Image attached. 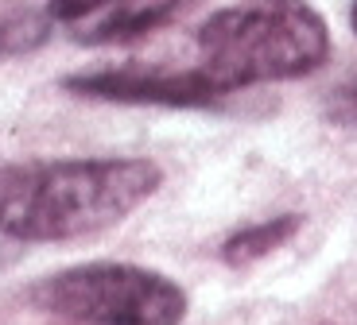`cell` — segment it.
<instances>
[{"label": "cell", "mask_w": 357, "mask_h": 325, "mask_svg": "<svg viewBox=\"0 0 357 325\" xmlns=\"http://www.w3.org/2000/svg\"><path fill=\"white\" fill-rule=\"evenodd\" d=\"M178 4L183 0H113L109 4L113 12L101 16L78 39H86V43H125V39L148 35V31H155L160 24H167L175 16Z\"/></svg>", "instance_id": "5"}, {"label": "cell", "mask_w": 357, "mask_h": 325, "mask_svg": "<svg viewBox=\"0 0 357 325\" xmlns=\"http://www.w3.org/2000/svg\"><path fill=\"white\" fill-rule=\"evenodd\" d=\"M43 314L86 325H178L187 317V290L163 271L136 264H78L47 275L27 290Z\"/></svg>", "instance_id": "3"}, {"label": "cell", "mask_w": 357, "mask_h": 325, "mask_svg": "<svg viewBox=\"0 0 357 325\" xmlns=\"http://www.w3.org/2000/svg\"><path fill=\"white\" fill-rule=\"evenodd\" d=\"M16 255H20V240H12V237H4V232H0V267H8Z\"/></svg>", "instance_id": "10"}, {"label": "cell", "mask_w": 357, "mask_h": 325, "mask_svg": "<svg viewBox=\"0 0 357 325\" xmlns=\"http://www.w3.org/2000/svg\"><path fill=\"white\" fill-rule=\"evenodd\" d=\"M299 225H303L299 213H280V217L257 221V225H249V229L233 232V237L222 244V264L225 267H252V264H260L264 255H272L276 248H284L287 240L299 232Z\"/></svg>", "instance_id": "6"}, {"label": "cell", "mask_w": 357, "mask_h": 325, "mask_svg": "<svg viewBox=\"0 0 357 325\" xmlns=\"http://www.w3.org/2000/svg\"><path fill=\"white\" fill-rule=\"evenodd\" d=\"M109 4H113V0H47V16H51L54 24H78V19L109 8Z\"/></svg>", "instance_id": "9"}, {"label": "cell", "mask_w": 357, "mask_h": 325, "mask_svg": "<svg viewBox=\"0 0 357 325\" xmlns=\"http://www.w3.org/2000/svg\"><path fill=\"white\" fill-rule=\"evenodd\" d=\"M331 31L307 0H241L198 27V70L222 93L319 70Z\"/></svg>", "instance_id": "2"}, {"label": "cell", "mask_w": 357, "mask_h": 325, "mask_svg": "<svg viewBox=\"0 0 357 325\" xmlns=\"http://www.w3.org/2000/svg\"><path fill=\"white\" fill-rule=\"evenodd\" d=\"M51 24L47 8H27V4H0V58H16V54H31L51 39Z\"/></svg>", "instance_id": "7"}, {"label": "cell", "mask_w": 357, "mask_h": 325, "mask_svg": "<svg viewBox=\"0 0 357 325\" xmlns=\"http://www.w3.org/2000/svg\"><path fill=\"white\" fill-rule=\"evenodd\" d=\"M349 27H354V35H357V0H354V8H349Z\"/></svg>", "instance_id": "11"}, {"label": "cell", "mask_w": 357, "mask_h": 325, "mask_svg": "<svg viewBox=\"0 0 357 325\" xmlns=\"http://www.w3.org/2000/svg\"><path fill=\"white\" fill-rule=\"evenodd\" d=\"M63 89L89 101H113V105H160V109H210L222 101V89L206 78L198 66L190 70H93L74 74Z\"/></svg>", "instance_id": "4"}, {"label": "cell", "mask_w": 357, "mask_h": 325, "mask_svg": "<svg viewBox=\"0 0 357 325\" xmlns=\"http://www.w3.org/2000/svg\"><path fill=\"white\" fill-rule=\"evenodd\" d=\"M152 159H51L0 167V232L20 244L93 237L160 190Z\"/></svg>", "instance_id": "1"}, {"label": "cell", "mask_w": 357, "mask_h": 325, "mask_svg": "<svg viewBox=\"0 0 357 325\" xmlns=\"http://www.w3.org/2000/svg\"><path fill=\"white\" fill-rule=\"evenodd\" d=\"M326 116L342 128H357V78L338 86L331 97H326Z\"/></svg>", "instance_id": "8"}]
</instances>
